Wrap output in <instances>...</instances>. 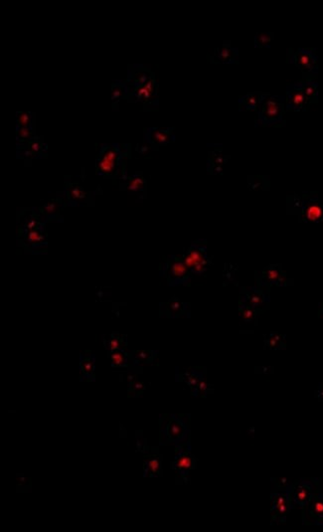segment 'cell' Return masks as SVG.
<instances>
[{
	"label": "cell",
	"instance_id": "1",
	"mask_svg": "<svg viewBox=\"0 0 323 532\" xmlns=\"http://www.w3.org/2000/svg\"><path fill=\"white\" fill-rule=\"evenodd\" d=\"M287 209L293 210L302 222H323V201L316 193L294 194L287 198Z\"/></svg>",
	"mask_w": 323,
	"mask_h": 532
},
{
	"label": "cell",
	"instance_id": "2",
	"mask_svg": "<svg viewBox=\"0 0 323 532\" xmlns=\"http://www.w3.org/2000/svg\"><path fill=\"white\" fill-rule=\"evenodd\" d=\"M285 97L272 96L265 93L259 104L256 127H277L284 125L283 114L285 111Z\"/></svg>",
	"mask_w": 323,
	"mask_h": 532
},
{
	"label": "cell",
	"instance_id": "3",
	"mask_svg": "<svg viewBox=\"0 0 323 532\" xmlns=\"http://www.w3.org/2000/svg\"><path fill=\"white\" fill-rule=\"evenodd\" d=\"M161 444L178 446L189 436V416L164 415L161 416Z\"/></svg>",
	"mask_w": 323,
	"mask_h": 532
},
{
	"label": "cell",
	"instance_id": "4",
	"mask_svg": "<svg viewBox=\"0 0 323 532\" xmlns=\"http://www.w3.org/2000/svg\"><path fill=\"white\" fill-rule=\"evenodd\" d=\"M319 492H321V480L318 478H302L292 483L288 488L291 507L303 509Z\"/></svg>",
	"mask_w": 323,
	"mask_h": 532
},
{
	"label": "cell",
	"instance_id": "5",
	"mask_svg": "<svg viewBox=\"0 0 323 532\" xmlns=\"http://www.w3.org/2000/svg\"><path fill=\"white\" fill-rule=\"evenodd\" d=\"M317 54L314 49L298 48L287 53V62L295 65L303 74L302 79H315L318 74Z\"/></svg>",
	"mask_w": 323,
	"mask_h": 532
},
{
	"label": "cell",
	"instance_id": "6",
	"mask_svg": "<svg viewBox=\"0 0 323 532\" xmlns=\"http://www.w3.org/2000/svg\"><path fill=\"white\" fill-rule=\"evenodd\" d=\"M271 502V523L273 525L284 523L287 514L292 508L288 489L286 491H272Z\"/></svg>",
	"mask_w": 323,
	"mask_h": 532
},
{
	"label": "cell",
	"instance_id": "7",
	"mask_svg": "<svg viewBox=\"0 0 323 532\" xmlns=\"http://www.w3.org/2000/svg\"><path fill=\"white\" fill-rule=\"evenodd\" d=\"M240 303L248 304L252 307L266 310L270 306L269 288H247L242 290Z\"/></svg>",
	"mask_w": 323,
	"mask_h": 532
},
{
	"label": "cell",
	"instance_id": "8",
	"mask_svg": "<svg viewBox=\"0 0 323 532\" xmlns=\"http://www.w3.org/2000/svg\"><path fill=\"white\" fill-rule=\"evenodd\" d=\"M196 460L190 451V443L188 441L176 446V456L171 468L178 471L182 477H187L190 470L195 469Z\"/></svg>",
	"mask_w": 323,
	"mask_h": 532
},
{
	"label": "cell",
	"instance_id": "9",
	"mask_svg": "<svg viewBox=\"0 0 323 532\" xmlns=\"http://www.w3.org/2000/svg\"><path fill=\"white\" fill-rule=\"evenodd\" d=\"M285 110L286 111H306L309 108L308 101L300 81L290 84L286 88V97H285Z\"/></svg>",
	"mask_w": 323,
	"mask_h": 532
},
{
	"label": "cell",
	"instance_id": "10",
	"mask_svg": "<svg viewBox=\"0 0 323 532\" xmlns=\"http://www.w3.org/2000/svg\"><path fill=\"white\" fill-rule=\"evenodd\" d=\"M256 279L261 287H271L272 285L287 286L288 281L285 273L282 271L280 265H271L263 270L261 273H257Z\"/></svg>",
	"mask_w": 323,
	"mask_h": 532
},
{
	"label": "cell",
	"instance_id": "11",
	"mask_svg": "<svg viewBox=\"0 0 323 532\" xmlns=\"http://www.w3.org/2000/svg\"><path fill=\"white\" fill-rule=\"evenodd\" d=\"M302 524L323 525V493H317L302 509Z\"/></svg>",
	"mask_w": 323,
	"mask_h": 532
},
{
	"label": "cell",
	"instance_id": "12",
	"mask_svg": "<svg viewBox=\"0 0 323 532\" xmlns=\"http://www.w3.org/2000/svg\"><path fill=\"white\" fill-rule=\"evenodd\" d=\"M185 265L196 274H202L206 271L208 265V258L206 251L203 248L192 247L184 257Z\"/></svg>",
	"mask_w": 323,
	"mask_h": 532
},
{
	"label": "cell",
	"instance_id": "13",
	"mask_svg": "<svg viewBox=\"0 0 323 532\" xmlns=\"http://www.w3.org/2000/svg\"><path fill=\"white\" fill-rule=\"evenodd\" d=\"M300 84L307 98L308 104L318 102V83L313 79H302Z\"/></svg>",
	"mask_w": 323,
	"mask_h": 532
},
{
	"label": "cell",
	"instance_id": "14",
	"mask_svg": "<svg viewBox=\"0 0 323 532\" xmlns=\"http://www.w3.org/2000/svg\"><path fill=\"white\" fill-rule=\"evenodd\" d=\"M188 268L185 265L184 261L174 260L170 266L169 276L172 278V281L175 283H182L188 279Z\"/></svg>",
	"mask_w": 323,
	"mask_h": 532
},
{
	"label": "cell",
	"instance_id": "15",
	"mask_svg": "<svg viewBox=\"0 0 323 532\" xmlns=\"http://www.w3.org/2000/svg\"><path fill=\"white\" fill-rule=\"evenodd\" d=\"M265 93H252L240 97V111H256L264 97Z\"/></svg>",
	"mask_w": 323,
	"mask_h": 532
},
{
	"label": "cell",
	"instance_id": "16",
	"mask_svg": "<svg viewBox=\"0 0 323 532\" xmlns=\"http://www.w3.org/2000/svg\"><path fill=\"white\" fill-rule=\"evenodd\" d=\"M117 152L114 149H109L104 152L98 162V169L102 173H112L115 169V161L117 159Z\"/></svg>",
	"mask_w": 323,
	"mask_h": 532
},
{
	"label": "cell",
	"instance_id": "17",
	"mask_svg": "<svg viewBox=\"0 0 323 532\" xmlns=\"http://www.w3.org/2000/svg\"><path fill=\"white\" fill-rule=\"evenodd\" d=\"M239 311H240V316H241L242 321L247 323V324H250V323H257L260 314L264 310L252 307V306H250L248 304L240 303Z\"/></svg>",
	"mask_w": 323,
	"mask_h": 532
},
{
	"label": "cell",
	"instance_id": "18",
	"mask_svg": "<svg viewBox=\"0 0 323 532\" xmlns=\"http://www.w3.org/2000/svg\"><path fill=\"white\" fill-rule=\"evenodd\" d=\"M161 469V458L158 456H152L146 459L144 466V476L157 477L160 474Z\"/></svg>",
	"mask_w": 323,
	"mask_h": 532
},
{
	"label": "cell",
	"instance_id": "19",
	"mask_svg": "<svg viewBox=\"0 0 323 532\" xmlns=\"http://www.w3.org/2000/svg\"><path fill=\"white\" fill-rule=\"evenodd\" d=\"M265 344L270 349H285V336L272 333L268 336H265Z\"/></svg>",
	"mask_w": 323,
	"mask_h": 532
},
{
	"label": "cell",
	"instance_id": "20",
	"mask_svg": "<svg viewBox=\"0 0 323 532\" xmlns=\"http://www.w3.org/2000/svg\"><path fill=\"white\" fill-rule=\"evenodd\" d=\"M166 309H167V315L180 316V315H183L186 310V306L184 303L180 302L179 300L173 299L166 304Z\"/></svg>",
	"mask_w": 323,
	"mask_h": 532
},
{
	"label": "cell",
	"instance_id": "21",
	"mask_svg": "<svg viewBox=\"0 0 323 532\" xmlns=\"http://www.w3.org/2000/svg\"><path fill=\"white\" fill-rule=\"evenodd\" d=\"M274 39V33H258L255 38V47L256 48H263V47H271L270 43Z\"/></svg>",
	"mask_w": 323,
	"mask_h": 532
},
{
	"label": "cell",
	"instance_id": "22",
	"mask_svg": "<svg viewBox=\"0 0 323 532\" xmlns=\"http://www.w3.org/2000/svg\"><path fill=\"white\" fill-rule=\"evenodd\" d=\"M292 483L285 478H273L272 479V491H286Z\"/></svg>",
	"mask_w": 323,
	"mask_h": 532
},
{
	"label": "cell",
	"instance_id": "23",
	"mask_svg": "<svg viewBox=\"0 0 323 532\" xmlns=\"http://www.w3.org/2000/svg\"><path fill=\"white\" fill-rule=\"evenodd\" d=\"M111 359H112V363H113V366H117V367H121V366H125L128 362V359H127V356L120 352V351H116L112 354L111 356Z\"/></svg>",
	"mask_w": 323,
	"mask_h": 532
},
{
	"label": "cell",
	"instance_id": "24",
	"mask_svg": "<svg viewBox=\"0 0 323 532\" xmlns=\"http://www.w3.org/2000/svg\"><path fill=\"white\" fill-rule=\"evenodd\" d=\"M237 54V50L236 49H230L228 47H223V48L220 50V52H218V57L220 58L221 61L223 62H228L229 60H231L232 57L234 55Z\"/></svg>",
	"mask_w": 323,
	"mask_h": 532
},
{
	"label": "cell",
	"instance_id": "25",
	"mask_svg": "<svg viewBox=\"0 0 323 532\" xmlns=\"http://www.w3.org/2000/svg\"><path fill=\"white\" fill-rule=\"evenodd\" d=\"M152 90H153V82H152V81H149L144 87H142V88L139 89V97H143V98H148V97L151 96Z\"/></svg>",
	"mask_w": 323,
	"mask_h": 532
},
{
	"label": "cell",
	"instance_id": "26",
	"mask_svg": "<svg viewBox=\"0 0 323 532\" xmlns=\"http://www.w3.org/2000/svg\"><path fill=\"white\" fill-rule=\"evenodd\" d=\"M143 185H144V180H143V178H142V177H136V178H134V179L131 181V183L129 184V187H128V188H129V190L136 192V191H139V190H140V189L143 187Z\"/></svg>",
	"mask_w": 323,
	"mask_h": 532
},
{
	"label": "cell",
	"instance_id": "27",
	"mask_svg": "<svg viewBox=\"0 0 323 532\" xmlns=\"http://www.w3.org/2000/svg\"><path fill=\"white\" fill-rule=\"evenodd\" d=\"M81 367H82L83 373H85L86 376L91 375L92 371H93V363H92V359L91 358H86L85 361H82Z\"/></svg>",
	"mask_w": 323,
	"mask_h": 532
},
{
	"label": "cell",
	"instance_id": "28",
	"mask_svg": "<svg viewBox=\"0 0 323 532\" xmlns=\"http://www.w3.org/2000/svg\"><path fill=\"white\" fill-rule=\"evenodd\" d=\"M153 140L158 144H165L168 142V135L163 133L162 131H156L152 135Z\"/></svg>",
	"mask_w": 323,
	"mask_h": 532
},
{
	"label": "cell",
	"instance_id": "29",
	"mask_svg": "<svg viewBox=\"0 0 323 532\" xmlns=\"http://www.w3.org/2000/svg\"><path fill=\"white\" fill-rule=\"evenodd\" d=\"M18 123L21 127H27L30 123V115L28 113H22L20 116H19V119H18Z\"/></svg>",
	"mask_w": 323,
	"mask_h": 532
},
{
	"label": "cell",
	"instance_id": "30",
	"mask_svg": "<svg viewBox=\"0 0 323 532\" xmlns=\"http://www.w3.org/2000/svg\"><path fill=\"white\" fill-rule=\"evenodd\" d=\"M121 345H122V342H121V339H118V338H115V339H112L110 340V343H109V348L110 350H118L121 348Z\"/></svg>",
	"mask_w": 323,
	"mask_h": 532
},
{
	"label": "cell",
	"instance_id": "31",
	"mask_svg": "<svg viewBox=\"0 0 323 532\" xmlns=\"http://www.w3.org/2000/svg\"><path fill=\"white\" fill-rule=\"evenodd\" d=\"M28 240L30 242H39L41 240H43V237L40 235L39 232L37 231H31L29 232L28 234Z\"/></svg>",
	"mask_w": 323,
	"mask_h": 532
},
{
	"label": "cell",
	"instance_id": "32",
	"mask_svg": "<svg viewBox=\"0 0 323 532\" xmlns=\"http://www.w3.org/2000/svg\"><path fill=\"white\" fill-rule=\"evenodd\" d=\"M71 196H72L74 199H82V198H84L86 195H85V193L82 191V189H80V188L77 187V188L72 189V191H71Z\"/></svg>",
	"mask_w": 323,
	"mask_h": 532
},
{
	"label": "cell",
	"instance_id": "33",
	"mask_svg": "<svg viewBox=\"0 0 323 532\" xmlns=\"http://www.w3.org/2000/svg\"><path fill=\"white\" fill-rule=\"evenodd\" d=\"M31 136V132L27 127H21L19 130V137L23 139H27Z\"/></svg>",
	"mask_w": 323,
	"mask_h": 532
},
{
	"label": "cell",
	"instance_id": "34",
	"mask_svg": "<svg viewBox=\"0 0 323 532\" xmlns=\"http://www.w3.org/2000/svg\"><path fill=\"white\" fill-rule=\"evenodd\" d=\"M314 396H315V398H317L318 400L323 401V382L318 384V386H317L316 390H315V392H314Z\"/></svg>",
	"mask_w": 323,
	"mask_h": 532
},
{
	"label": "cell",
	"instance_id": "35",
	"mask_svg": "<svg viewBox=\"0 0 323 532\" xmlns=\"http://www.w3.org/2000/svg\"><path fill=\"white\" fill-rule=\"evenodd\" d=\"M56 208H57L56 204H53V203L48 204V205H46V207H45V209H46V211L48 213H53V212L56 210Z\"/></svg>",
	"mask_w": 323,
	"mask_h": 532
},
{
	"label": "cell",
	"instance_id": "36",
	"mask_svg": "<svg viewBox=\"0 0 323 532\" xmlns=\"http://www.w3.org/2000/svg\"><path fill=\"white\" fill-rule=\"evenodd\" d=\"M39 147H40L39 144H33V145H31V148H32L33 150H35V151H38V150H39Z\"/></svg>",
	"mask_w": 323,
	"mask_h": 532
},
{
	"label": "cell",
	"instance_id": "37",
	"mask_svg": "<svg viewBox=\"0 0 323 532\" xmlns=\"http://www.w3.org/2000/svg\"><path fill=\"white\" fill-rule=\"evenodd\" d=\"M318 313H319V316H322L323 317V302L319 303V311H318Z\"/></svg>",
	"mask_w": 323,
	"mask_h": 532
},
{
	"label": "cell",
	"instance_id": "38",
	"mask_svg": "<svg viewBox=\"0 0 323 532\" xmlns=\"http://www.w3.org/2000/svg\"><path fill=\"white\" fill-rule=\"evenodd\" d=\"M120 94H121V92H120V90H119V89H118V90H115V91H114V97H119V96H120Z\"/></svg>",
	"mask_w": 323,
	"mask_h": 532
},
{
	"label": "cell",
	"instance_id": "39",
	"mask_svg": "<svg viewBox=\"0 0 323 532\" xmlns=\"http://www.w3.org/2000/svg\"><path fill=\"white\" fill-rule=\"evenodd\" d=\"M35 224H36V222H35V221H31V222H30V223L28 224V228H30V229H31V228H33V226H34Z\"/></svg>",
	"mask_w": 323,
	"mask_h": 532
}]
</instances>
